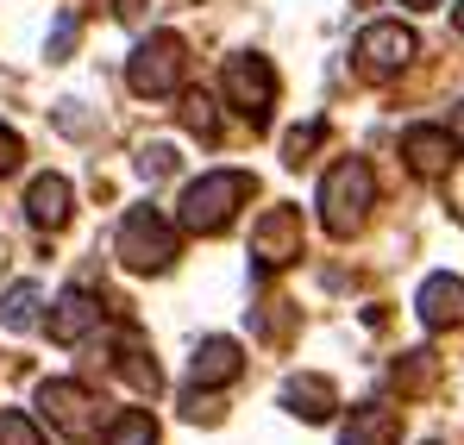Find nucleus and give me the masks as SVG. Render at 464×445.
<instances>
[{"instance_id":"f257e3e1","label":"nucleus","mask_w":464,"mask_h":445,"mask_svg":"<svg viewBox=\"0 0 464 445\" xmlns=\"http://www.w3.org/2000/svg\"><path fill=\"white\" fill-rule=\"evenodd\" d=\"M371 208H377V176H371V163L364 157H339L333 169H326V182H320V220L333 238H352L358 226L371 220Z\"/></svg>"},{"instance_id":"f03ea898","label":"nucleus","mask_w":464,"mask_h":445,"mask_svg":"<svg viewBox=\"0 0 464 445\" xmlns=\"http://www.w3.org/2000/svg\"><path fill=\"white\" fill-rule=\"evenodd\" d=\"M251 176L245 169H208L201 182H188L182 189V214L176 220L188 226V232H227L232 220H238V208L251 201Z\"/></svg>"},{"instance_id":"7ed1b4c3","label":"nucleus","mask_w":464,"mask_h":445,"mask_svg":"<svg viewBox=\"0 0 464 445\" xmlns=\"http://www.w3.org/2000/svg\"><path fill=\"white\" fill-rule=\"evenodd\" d=\"M113 251H120V264H126V270H139V276H157V270H169V264H176L182 238H176V226L163 220L157 208H132V214L120 220V238H113Z\"/></svg>"},{"instance_id":"20e7f679","label":"nucleus","mask_w":464,"mask_h":445,"mask_svg":"<svg viewBox=\"0 0 464 445\" xmlns=\"http://www.w3.org/2000/svg\"><path fill=\"white\" fill-rule=\"evenodd\" d=\"M182 75H188V44H182L176 32H151V38L132 51V63H126L132 94H145V101L176 94V88H182Z\"/></svg>"},{"instance_id":"39448f33","label":"nucleus","mask_w":464,"mask_h":445,"mask_svg":"<svg viewBox=\"0 0 464 445\" xmlns=\"http://www.w3.org/2000/svg\"><path fill=\"white\" fill-rule=\"evenodd\" d=\"M227 101L232 113L257 132V126H270V107H276V70H270V57H232L227 63Z\"/></svg>"},{"instance_id":"423d86ee","label":"nucleus","mask_w":464,"mask_h":445,"mask_svg":"<svg viewBox=\"0 0 464 445\" xmlns=\"http://www.w3.org/2000/svg\"><path fill=\"white\" fill-rule=\"evenodd\" d=\"M414 32L408 25H364L358 32V70L371 75V82H389V75H401L414 63Z\"/></svg>"},{"instance_id":"0eeeda50","label":"nucleus","mask_w":464,"mask_h":445,"mask_svg":"<svg viewBox=\"0 0 464 445\" xmlns=\"http://www.w3.org/2000/svg\"><path fill=\"white\" fill-rule=\"evenodd\" d=\"M251 257L257 270H283L302 257V208H270L264 220L251 226Z\"/></svg>"},{"instance_id":"6e6552de","label":"nucleus","mask_w":464,"mask_h":445,"mask_svg":"<svg viewBox=\"0 0 464 445\" xmlns=\"http://www.w3.org/2000/svg\"><path fill=\"white\" fill-rule=\"evenodd\" d=\"M38 414H44L57 433H70V440H88L94 421H101V408H94V395H88L82 382H44V389H38Z\"/></svg>"},{"instance_id":"1a4fd4ad","label":"nucleus","mask_w":464,"mask_h":445,"mask_svg":"<svg viewBox=\"0 0 464 445\" xmlns=\"http://www.w3.org/2000/svg\"><path fill=\"white\" fill-rule=\"evenodd\" d=\"M414 307H420V320H427L433 333H446V326H464V276H446V270H440V276H427Z\"/></svg>"},{"instance_id":"9d476101","label":"nucleus","mask_w":464,"mask_h":445,"mask_svg":"<svg viewBox=\"0 0 464 445\" xmlns=\"http://www.w3.org/2000/svg\"><path fill=\"white\" fill-rule=\"evenodd\" d=\"M401 157H408L414 176H446V169H452V139H446V126H408V132H401Z\"/></svg>"},{"instance_id":"9b49d317","label":"nucleus","mask_w":464,"mask_h":445,"mask_svg":"<svg viewBox=\"0 0 464 445\" xmlns=\"http://www.w3.org/2000/svg\"><path fill=\"white\" fill-rule=\"evenodd\" d=\"M70 182L63 176H38L32 189H25V220L32 226H44V232H63L70 226Z\"/></svg>"},{"instance_id":"f8f14e48","label":"nucleus","mask_w":464,"mask_h":445,"mask_svg":"<svg viewBox=\"0 0 464 445\" xmlns=\"http://www.w3.org/2000/svg\"><path fill=\"white\" fill-rule=\"evenodd\" d=\"M94 326H101V301L88 295V289H70V295L51 307V339L57 345H82Z\"/></svg>"},{"instance_id":"ddd939ff","label":"nucleus","mask_w":464,"mask_h":445,"mask_svg":"<svg viewBox=\"0 0 464 445\" xmlns=\"http://www.w3.org/2000/svg\"><path fill=\"white\" fill-rule=\"evenodd\" d=\"M188 371H195V389H220V382H232L245 371V352H238V339H201Z\"/></svg>"},{"instance_id":"4468645a","label":"nucleus","mask_w":464,"mask_h":445,"mask_svg":"<svg viewBox=\"0 0 464 445\" xmlns=\"http://www.w3.org/2000/svg\"><path fill=\"white\" fill-rule=\"evenodd\" d=\"M395 440H401V414L383 408V401L352 408V421H345V433H339V445H395Z\"/></svg>"},{"instance_id":"2eb2a0df","label":"nucleus","mask_w":464,"mask_h":445,"mask_svg":"<svg viewBox=\"0 0 464 445\" xmlns=\"http://www.w3.org/2000/svg\"><path fill=\"white\" fill-rule=\"evenodd\" d=\"M283 408H289V414H302V421H326V414H333V408H339V389H333V382H326V376H289V382H283Z\"/></svg>"},{"instance_id":"dca6fc26","label":"nucleus","mask_w":464,"mask_h":445,"mask_svg":"<svg viewBox=\"0 0 464 445\" xmlns=\"http://www.w3.org/2000/svg\"><path fill=\"white\" fill-rule=\"evenodd\" d=\"M113 371L126 376V389H132V395H157V382H163V376H157V358L145 352V339H139V333H126V339H120Z\"/></svg>"},{"instance_id":"f3484780","label":"nucleus","mask_w":464,"mask_h":445,"mask_svg":"<svg viewBox=\"0 0 464 445\" xmlns=\"http://www.w3.org/2000/svg\"><path fill=\"white\" fill-rule=\"evenodd\" d=\"M38 301H44L38 283H13V289L0 295V326H6V333H32V326H38Z\"/></svg>"},{"instance_id":"a211bd4d","label":"nucleus","mask_w":464,"mask_h":445,"mask_svg":"<svg viewBox=\"0 0 464 445\" xmlns=\"http://www.w3.org/2000/svg\"><path fill=\"white\" fill-rule=\"evenodd\" d=\"M389 376L401 382V395H427V389L440 382V358H433V352H401Z\"/></svg>"},{"instance_id":"6ab92c4d","label":"nucleus","mask_w":464,"mask_h":445,"mask_svg":"<svg viewBox=\"0 0 464 445\" xmlns=\"http://www.w3.org/2000/svg\"><path fill=\"white\" fill-rule=\"evenodd\" d=\"M107 445H157V421L145 414V408H126V414H113Z\"/></svg>"},{"instance_id":"aec40b11","label":"nucleus","mask_w":464,"mask_h":445,"mask_svg":"<svg viewBox=\"0 0 464 445\" xmlns=\"http://www.w3.org/2000/svg\"><path fill=\"white\" fill-rule=\"evenodd\" d=\"M182 126H188L195 139H220V113H214V101H208V94H188V101H182Z\"/></svg>"},{"instance_id":"412c9836","label":"nucleus","mask_w":464,"mask_h":445,"mask_svg":"<svg viewBox=\"0 0 464 445\" xmlns=\"http://www.w3.org/2000/svg\"><path fill=\"white\" fill-rule=\"evenodd\" d=\"M320 139H326V126H320V120H308V126H295V132L283 139V163H295V169H302V163H308L314 150H320Z\"/></svg>"},{"instance_id":"4be33fe9","label":"nucleus","mask_w":464,"mask_h":445,"mask_svg":"<svg viewBox=\"0 0 464 445\" xmlns=\"http://www.w3.org/2000/svg\"><path fill=\"white\" fill-rule=\"evenodd\" d=\"M0 445H44V433H38L19 408H0Z\"/></svg>"},{"instance_id":"5701e85b","label":"nucleus","mask_w":464,"mask_h":445,"mask_svg":"<svg viewBox=\"0 0 464 445\" xmlns=\"http://www.w3.org/2000/svg\"><path fill=\"white\" fill-rule=\"evenodd\" d=\"M169 169H176V150L169 145H151L145 157H139V176H145V182H163Z\"/></svg>"},{"instance_id":"b1692460","label":"nucleus","mask_w":464,"mask_h":445,"mask_svg":"<svg viewBox=\"0 0 464 445\" xmlns=\"http://www.w3.org/2000/svg\"><path fill=\"white\" fill-rule=\"evenodd\" d=\"M19 157H25L19 132H13V126H0V176H13V169H19Z\"/></svg>"},{"instance_id":"393cba45","label":"nucleus","mask_w":464,"mask_h":445,"mask_svg":"<svg viewBox=\"0 0 464 445\" xmlns=\"http://www.w3.org/2000/svg\"><path fill=\"white\" fill-rule=\"evenodd\" d=\"M76 13H63V25H57V38H51V57H70V44H76Z\"/></svg>"},{"instance_id":"a878e982","label":"nucleus","mask_w":464,"mask_h":445,"mask_svg":"<svg viewBox=\"0 0 464 445\" xmlns=\"http://www.w3.org/2000/svg\"><path fill=\"white\" fill-rule=\"evenodd\" d=\"M446 139H452V150H464V101L452 107V126H446Z\"/></svg>"},{"instance_id":"bb28decb","label":"nucleus","mask_w":464,"mask_h":445,"mask_svg":"<svg viewBox=\"0 0 464 445\" xmlns=\"http://www.w3.org/2000/svg\"><path fill=\"white\" fill-rule=\"evenodd\" d=\"M452 25H459V32H464V0H459V6H452Z\"/></svg>"},{"instance_id":"cd10ccee","label":"nucleus","mask_w":464,"mask_h":445,"mask_svg":"<svg viewBox=\"0 0 464 445\" xmlns=\"http://www.w3.org/2000/svg\"><path fill=\"white\" fill-rule=\"evenodd\" d=\"M408 6H420V13H427V6H440V0H408Z\"/></svg>"}]
</instances>
